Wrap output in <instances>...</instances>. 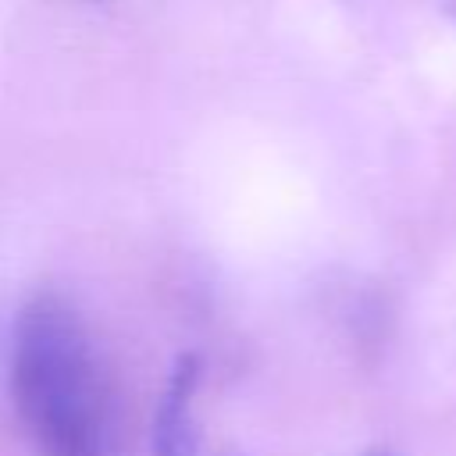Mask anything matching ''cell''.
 Here are the masks:
<instances>
[{"label": "cell", "mask_w": 456, "mask_h": 456, "mask_svg": "<svg viewBox=\"0 0 456 456\" xmlns=\"http://www.w3.org/2000/svg\"><path fill=\"white\" fill-rule=\"evenodd\" d=\"M363 456H388V452H363Z\"/></svg>", "instance_id": "cell-3"}, {"label": "cell", "mask_w": 456, "mask_h": 456, "mask_svg": "<svg viewBox=\"0 0 456 456\" xmlns=\"http://www.w3.org/2000/svg\"><path fill=\"white\" fill-rule=\"evenodd\" d=\"M196 360L182 356L153 420V456H200V424H196Z\"/></svg>", "instance_id": "cell-2"}, {"label": "cell", "mask_w": 456, "mask_h": 456, "mask_svg": "<svg viewBox=\"0 0 456 456\" xmlns=\"http://www.w3.org/2000/svg\"><path fill=\"white\" fill-rule=\"evenodd\" d=\"M11 395L36 456H121V399L75 306L36 296L11 349Z\"/></svg>", "instance_id": "cell-1"}]
</instances>
